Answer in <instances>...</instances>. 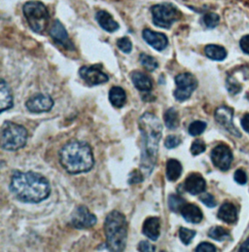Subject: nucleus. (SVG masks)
<instances>
[{
    "label": "nucleus",
    "mask_w": 249,
    "mask_h": 252,
    "mask_svg": "<svg viewBox=\"0 0 249 252\" xmlns=\"http://www.w3.org/2000/svg\"><path fill=\"white\" fill-rule=\"evenodd\" d=\"M139 129L142 136L140 168L145 176H149L157 162L163 125L156 115L146 112L139 119Z\"/></svg>",
    "instance_id": "obj_1"
},
{
    "label": "nucleus",
    "mask_w": 249,
    "mask_h": 252,
    "mask_svg": "<svg viewBox=\"0 0 249 252\" xmlns=\"http://www.w3.org/2000/svg\"><path fill=\"white\" fill-rule=\"evenodd\" d=\"M10 190L21 202L38 204L51 193L49 181L37 172L15 171L11 178Z\"/></svg>",
    "instance_id": "obj_2"
},
{
    "label": "nucleus",
    "mask_w": 249,
    "mask_h": 252,
    "mask_svg": "<svg viewBox=\"0 0 249 252\" xmlns=\"http://www.w3.org/2000/svg\"><path fill=\"white\" fill-rule=\"evenodd\" d=\"M60 163L68 173L79 174L91 170L94 165V159L88 143L74 140L61 149Z\"/></svg>",
    "instance_id": "obj_3"
},
{
    "label": "nucleus",
    "mask_w": 249,
    "mask_h": 252,
    "mask_svg": "<svg viewBox=\"0 0 249 252\" xmlns=\"http://www.w3.org/2000/svg\"><path fill=\"white\" fill-rule=\"evenodd\" d=\"M106 247L110 252H123L127 237V223L124 214L118 210L111 211L104 222Z\"/></svg>",
    "instance_id": "obj_4"
},
{
    "label": "nucleus",
    "mask_w": 249,
    "mask_h": 252,
    "mask_svg": "<svg viewBox=\"0 0 249 252\" xmlns=\"http://www.w3.org/2000/svg\"><path fill=\"white\" fill-rule=\"evenodd\" d=\"M25 18L30 28L35 32L42 34L49 25L50 15L47 7L40 1H28L23 7Z\"/></svg>",
    "instance_id": "obj_5"
},
{
    "label": "nucleus",
    "mask_w": 249,
    "mask_h": 252,
    "mask_svg": "<svg viewBox=\"0 0 249 252\" xmlns=\"http://www.w3.org/2000/svg\"><path fill=\"white\" fill-rule=\"evenodd\" d=\"M28 131L21 125L5 122L1 126V147L7 151H17L25 147Z\"/></svg>",
    "instance_id": "obj_6"
},
{
    "label": "nucleus",
    "mask_w": 249,
    "mask_h": 252,
    "mask_svg": "<svg viewBox=\"0 0 249 252\" xmlns=\"http://www.w3.org/2000/svg\"><path fill=\"white\" fill-rule=\"evenodd\" d=\"M151 13L154 25L161 29H170L181 18V12L177 7L168 2L152 6Z\"/></svg>",
    "instance_id": "obj_7"
},
{
    "label": "nucleus",
    "mask_w": 249,
    "mask_h": 252,
    "mask_svg": "<svg viewBox=\"0 0 249 252\" xmlns=\"http://www.w3.org/2000/svg\"><path fill=\"white\" fill-rule=\"evenodd\" d=\"M175 84L176 89L174 91V97L178 101H184L190 98L193 92L197 89L198 80L193 74L185 72L178 74L175 77Z\"/></svg>",
    "instance_id": "obj_8"
},
{
    "label": "nucleus",
    "mask_w": 249,
    "mask_h": 252,
    "mask_svg": "<svg viewBox=\"0 0 249 252\" xmlns=\"http://www.w3.org/2000/svg\"><path fill=\"white\" fill-rule=\"evenodd\" d=\"M96 217L84 206L76 208L71 214V224L76 229L92 228L96 224Z\"/></svg>",
    "instance_id": "obj_9"
},
{
    "label": "nucleus",
    "mask_w": 249,
    "mask_h": 252,
    "mask_svg": "<svg viewBox=\"0 0 249 252\" xmlns=\"http://www.w3.org/2000/svg\"><path fill=\"white\" fill-rule=\"evenodd\" d=\"M79 75L87 84L91 86L103 84L109 80V77L101 70V66L98 64L82 66L79 70Z\"/></svg>",
    "instance_id": "obj_10"
},
{
    "label": "nucleus",
    "mask_w": 249,
    "mask_h": 252,
    "mask_svg": "<svg viewBox=\"0 0 249 252\" xmlns=\"http://www.w3.org/2000/svg\"><path fill=\"white\" fill-rule=\"evenodd\" d=\"M211 161L216 168L224 171L228 170L233 161L232 151L227 145H217L211 151Z\"/></svg>",
    "instance_id": "obj_11"
},
{
    "label": "nucleus",
    "mask_w": 249,
    "mask_h": 252,
    "mask_svg": "<svg viewBox=\"0 0 249 252\" xmlns=\"http://www.w3.org/2000/svg\"><path fill=\"white\" fill-rule=\"evenodd\" d=\"M26 106L31 113L48 112L53 108L54 100L49 94H37L26 102Z\"/></svg>",
    "instance_id": "obj_12"
},
{
    "label": "nucleus",
    "mask_w": 249,
    "mask_h": 252,
    "mask_svg": "<svg viewBox=\"0 0 249 252\" xmlns=\"http://www.w3.org/2000/svg\"><path fill=\"white\" fill-rule=\"evenodd\" d=\"M49 34L55 42L62 46L63 48H65L67 50L75 49L73 43L71 42L69 39L68 33H67L64 26L60 21L57 20L52 24V26L49 30Z\"/></svg>",
    "instance_id": "obj_13"
},
{
    "label": "nucleus",
    "mask_w": 249,
    "mask_h": 252,
    "mask_svg": "<svg viewBox=\"0 0 249 252\" xmlns=\"http://www.w3.org/2000/svg\"><path fill=\"white\" fill-rule=\"evenodd\" d=\"M215 120L219 125L225 127L229 132L236 136H241V132L233 123V109L227 106H221L216 109L214 114Z\"/></svg>",
    "instance_id": "obj_14"
},
{
    "label": "nucleus",
    "mask_w": 249,
    "mask_h": 252,
    "mask_svg": "<svg viewBox=\"0 0 249 252\" xmlns=\"http://www.w3.org/2000/svg\"><path fill=\"white\" fill-rule=\"evenodd\" d=\"M207 182L200 173H191L184 181V189L191 195H199L205 192Z\"/></svg>",
    "instance_id": "obj_15"
},
{
    "label": "nucleus",
    "mask_w": 249,
    "mask_h": 252,
    "mask_svg": "<svg viewBox=\"0 0 249 252\" xmlns=\"http://www.w3.org/2000/svg\"><path fill=\"white\" fill-rule=\"evenodd\" d=\"M142 37L148 45L160 52L164 51L168 45L167 37L164 33L156 32L151 30H144L142 32Z\"/></svg>",
    "instance_id": "obj_16"
},
{
    "label": "nucleus",
    "mask_w": 249,
    "mask_h": 252,
    "mask_svg": "<svg viewBox=\"0 0 249 252\" xmlns=\"http://www.w3.org/2000/svg\"><path fill=\"white\" fill-rule=\"evenodd\" d=\"M142 232L145 237L151 241H157L161 233V221L158 217H148L142 228Z\"/></svg>",
    "instance_id": "obj_17"
},
{
    "label": "nucleus",
    "mask_w": 249,
    "mask_h": 252,
    "mask_svg": "<svg viewBox=\"0 0 249 252\" xmlns=\"http://www.w3.org/2000/svg\"><path fill=\"white\" fill-rule=\"evenodd\" d=\"M95 20L99 27L107 32H114L119 30V24L113 19V17L106 11L100 10L95 14Z\"/></svg>",
    "instance_id": "obj_18"
},
{
    "label": "nucleus",
    "mask_w": 249,
    "mask_h": 252,
    "mask_svg": "<svg viewBox=\"0 0 249 252\" xmlns=\"http://www.w3.org/2000/svg\"><path fill=\"white\" fill-rule=\"evenodd\" d=\"M180 213L187 222L193 224L200 223L204 218L201 209L193 204H186L180 210Z\"/></svg>",
    "instance_id": "obj_19"
},
{
    "label": "nucleus",
    "mask_w": 249,
    "mask_h": 252,
    "mask_svg": "<svg viewBox=\"0 0 249 252\" xmlns=\"http://www.w3.org/2000/svg\"><path fill=\"white\" fill-rule=\"evenodd\" d=\"M130 78L131 81L134 85V87L143 93H149L152 88H153V83L150 77H148L145 73L141 71H133L130 73Z\"/></svg>",
    "instance_id": "obj_20"
},
{
    "label": "nucleus",
    "mask_w": 249,
    "mask_h": 252,
    "mask_svg": "<svg viewBox=\"0 0 249 252\" xmlns=\"http://www.w3.org/2000/svg\"><path fill=\"white\" fill-rule=\"evenodd\" d=\"M13 106V96L10 87L5 82L4 79L0 81V111L10 109Z\"/></svg>",
    "instance_id": "obj_21"
},
{
    "label": "nucleus",
    "mask_w": 249,
    "mask_h": 252,
    "mask_svg": "<svg viewBox=\"0 0 249 252\" xmlns=\"http://www.w3.org/2000/svg\"><path fill=\"white\" fill-rule=\"evenodd\" d=\"M218 218L226 223H235L238 219V212L234 205L230 203H225L218 210Z\"/></svg>",
    "instance_id": "obj_22"
},
{
    "label": "nucleus",
    "mask_w": 249,
    "mask_h": 252,
    "mask_svg": "<svg viewBox=\"0 0 249 252\" xmlns=\"http://www.w3.org/2000/svg\"><path fill=\"white\" fill-rule=\"evenodd\" d=\"M126 95L124 89L121 87H113L109 92V100L116 108H122L125 103Z\"/></svg>",
    "instance_id": "obj_23"
},
{
    "label": "nucleus",
    "mask_w": 249,
    "mask_h": 252,
    "mask_svg": "<svg viewBox=\"0 0 249 252\" xmlns=\"http://www.w3.org/2000/svg\"><path fill=\"white\" fill-rule=\"evenodd\" d=\"M182 165L175 159H169L166 163V177L169 181H176L182 173Z\"/></svg>",
    "instance_id": "obj_24"
},
{
    "label": "nucleus",
    "mask_w": 249,
    "mask_h": 252,
    "mask_svg": "<svg viewBox=\"0 0 249 252\" xmlns=\"http://www.w3.org/2000/svg\"><path fill=\"white\" fill-rule=\"evenodd\" d=\"M205 54L210 60L213 61H223L227 57V51L225 48L219 45L210 44L205 48Z\"/></svg>",
    "instance_id": "obj_25"
},
{
    "label": "nucleus",
    "mask_w": 249,
    "mask_h": 252,
    "mask_svg": "<svg viewBox=\"0 0 249 252\" xmlns=\"http://www.w3.org/2000/svg\"><path fill=\"white\" fill-rule=\"evenodd\" d=\"M165 125L169 129H174L179 126V115L175 108L171 107L167 109L164 115Z\"/></svg>",
    "instance_id": "obj_26"
},
{
    "label": "nucleus",
    "mask_w": 249,
    "mask_h": 252,
    "mask_svg": "<svg viewBox=\"0 0 249 252\" xmlns=\"http://www.w3.org/2000/svg\"><path fill=\"white\" fill-rule=\"evenodd\" d=\"M139 61H140V63L142 64V66L145 67V69H147L150 72L156 70L159 66V63L155 58H153L152 56H149L147 54H144V53L140 54Z\"/></svg>",
    "instance_id": "obj_27"
},
{
    "label": "nucleus",
    "mask_w": 249,
    "mask_h": 252,
    "mask_svg": "<svg viewBox=\"0 0 249 252\" xmlns=\"http://www.w3.org/2000/svg\"><path fill=\"white\" fill-rule=\"evenodd\" d=\"M208 237L215 240V241L222 242V241H225V240L229 239L230 234L226 229H224L222 227H219V226H216V227H213L209 230Z\"/></svg>",
    "instance_id": "obj_28"
},
{
    "label": "nucleus",
    "mask_w": 249,
    "mask_h": 252,
    "mask_svg": "<svg viewBox=\"0 0 249 252\" xmlns=\"http://www.w3.org/2000/svg\"><path fill=\"white\" fill-rule=\"evenodd\" d=\"M186 205L185 200L176 194H171L168 196V208L173 212H178Z\"/></svg>",
    "instance_id": "obj_29"
},
{
    "label": "nucleus",
    "mask_w": 249,
    "mask_h": 252,
    "mask_svg": "<svg viewBox=\"0 0 249 252\" xmlns=\"http://www.w3.org/2000/svg\"><path fill=\"white\" fill-rule=\"evenodd\" d=\"M179 238L181 240V242L185 245V246H188L191 244L192 240L194 239V237L196 236V232L193 231V230H190V229H187V228H184V227H181L179 229Z\"/></svg>",
    "instance_id": "obj_30"
},
{
    "label": "nucleus",
    "mask_w": 249,
    "mask_h": 252,
    "mask_svg": "<svg viewBox=\"0 0 249 252\" xmlns=\"http://www.w3.org/2000/svg\"><path fill=\"white\" fill-rule=\"evenodd\" d=\"M220 18L215 13H208L203 17V24L208 29H214L218 26Z\"/></svg>",
    "instance_id": "obj_31"
},
{
    "label": "nucleus",
    "mask_w": 249,
    "mask_h": 252,
    "mask_svg": "<svg viewBox=\"0 0 249 252\" xmlns=\"http://www.w3.org/2000/svg\"><path fill=\"white\" fill-rule=\"evenodd\" d=\"M206 128H207V123L203 121H195L191 123V125L188 127V132L193 136H197L202 134L206 130Z\"/></svg>",
    "instance_id": "obj_32"
},
{
    "label": "nucleus",
    "mask_w": 249,
    "mask_h": 252,
    "mask_svg": "<svg viewBox=\"0 0 249 252\" xmlns=\"http://www.w3.org/2000/svg\"><path fill=\"white\" fill-rule=\"evenodd\" d=\"M207 149V146H206V143L205 141H203L202 139H196L193 143H192V146H191V153L194 155V156H197V155H200L202 153H204Z\"/></svg>",
    "instance_id": "obj_33"
},
{
    "label": "nucleus",
    "mask_w": 249,
    "mask_h": 252,
    "mask_svg": "<svg viewBox=\"0 0 249 252\" xmlns=\"http://www.w3.org/2000/svg\"><path fill=\"white\" fill-rule=\"evenodd\" d=\"M117 46L124 54H129L132 50V43L129 40L128 37L119 38L117 40Z\"/></svg>",
    "instance_id": "obj_34"
},
{
    "label": "nucleus",
    "mask_w": 249,
    "mask_h": 252,
    "mask_svg": "<svg viewBox=\"0 0 249 252\" xmlns=\"http://www.w3.org/2000/svg\"><path fill=\"white\" fill-rule=\"evenodd\" d=\"M181 143V140L176 135H168L165 141V146L167 149H173L176 148Z\"/></svg>",
    "instance_id": "obj_35"
},
{
    "label": "nucleus",
    "mask_w": 249,
    "mask_h": 252,
    "mask_svg": "<svg viewBox=\"0 0 249 252\" xmlns=\"http://www.w3.org/2000/svg\"><path fill=\"white\" fill-rule=\"evenodd\" d=\"M200 200L203 204H205L208 208H214L217 205L214 197L209 193H204L203 195H201Z\"/></svg>",
    "instance_id": "obj_36"
},
{
    "label": "nucleus",
    "mask_w": 249,
    "mask_h": 252,
    "mask_svg": "<svg viewBox=\"0 0 249 252\" xmlns=\"http://www.w3.org/2000/svg\"><path fill=\"white\" fill-rule=\"evenodd\" d=\"M227 89H228L229 93L235 94H238L241 92L242 87L234 78H229L228 82H227Z\"/></svg>",
    "instance_id": "obj_37"
},
{
    "label": "nucleus",
    "mask_w": 249,
    "mask_h": 252,
    "mask_svg": "<svg viewBox=\"0 0 249 252\" xmlns=\"http://www.w3.org/2000/svg\"><path fill=\"white\" fill-rule=\"evenodd\" d=\"M235 180H236V182H238L241 185L246 184L248 182V176H247V173L245 172V170L238 169L235 172Z\"/></svg>",
    "instance_id": "obj_38"
},
{
    "label": "nucleus",
    "mask_w": 249,
    "mask_h": 252,
    "mask_svg": "<svg viewBox=\"0 0 249 252\" xmlns=\"http://www.w3.org/2000/svg\"><path fill=\"white\" fill-rule=\"evenodd\" d=\"M138 251L142 252H156V248L148 241H142L138 245Z\"/></svg>",
    "instance_id": "obj_39"
},
{
    "label": "nucleus",
    "mask_w": 249,
    "mask_h": 252,
    "mask_svg": "<svg viewBox=\"0 0 249 252\" xmlns=\"http://www.w3.org/2000/svg\"><path fill=\"white\" fill-rule=\"evenodd\" d=\"M197 252H215L216 249L213 245L209 244V243H202L200 244L197 249H196Z\"/></svg>",
    "instance_id": "obj_40"
},
{
    "label": "nucleus",
    "mask_w": 249,
    "mask_h": 252,
    "mask_svg": "<svg viewBox=\"0 0 249 252\" xmlns=\"http://www.w3.org/2000/svg\"><path fill=\"white\" fill-rule=\"evenodd\" d=\"M142 181H143V178H142V175H141L140 171L134 170V171H132V173H130L129 179H128L129 184L139 183V182H142Z\"/></svg>",
    "instance_id": "obj_41"
},
{
    "label": "nucleus",
    "mask_w": 249,
    "mask_h": 252,
    "mask_svg": "<svg viewBox=\"0 0 249 252\" xmlns=\"http://www.w3.org/2000/svg\"><path fill=\"white\" fill-rule=\"evenodd\" d=\"M240 45H241L242 50H243L246 54L249 55V35L244 36V37L241 39Z\"/></svg>",
    "instance_id": "obj_42"
},
{
    "label": "nucleus",
    "mask_w": 249,
    "mask_h": 252,
    "mask_svg": "<svg viewBox=\"0 0 249 252\" xmlns=\"http://www.w3.org/2000/svg\"><path fill=\"white\" fill-rule=\"evenodd\" d=\"M242 126L246 131L249 132V114H246L242 119Z\"/></svg>",
    "instance_id": "obj_43"
},
{
    "label": "nucleus",
    "mask_w": 249,
    "mask_h": 252,
    "mask_svg": "<svg viewBox=\"0 0 249 252\" xmlns=\"http://www.w3.org/2000/svg\"><path fill=\"white\" fill-rule=\"evenodd\" d=\"M240 252H249V238L242 245Z\"/></svg>",
    "instance_id": "obj_44"
}]
</instances>
